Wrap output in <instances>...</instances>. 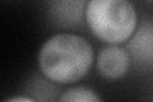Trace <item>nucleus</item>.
Segmentation results:
<instances>
[{
    "label": "nucleus",
    "mask_w": 153,
    "mask_h": 102,
    "mask_svg": "<svg viewBox=\"0 0 153 102\" xmlns=\"http://www.w3.org/2000/svg\"><path fill=\"white\" fill-rule=\"evenodd\" d=\"M92 61L93 50L88 41L70 33L52 36L38 54V64L45 77L64 84L84 77Z\"/></svg>",
    "instance_id": "1"
},
{
    "label": "nucleus",
    "mask_w": 153,
    "mask_h": 102,
    "mask_svg": "<svg viewBox=\"0 0 153 102\" xmlns=\"http://www.w3.org/2000/svg\"><path fill=\"white\" fill-rule=\"evenodd\" d=\"M8 101H12V102H16V101H26V102H31L33 101L32 98H27V97H14V98H10Z\"/></svg>",
    "instance_id": "5"
},
{
    "label": "nucleus",
    "mask_w": 153,
    "mask_h": 102,
    "mask_svg": "<svg viewBox=\"0 0 153 102\" xmlns=\"http://www.w3.org/2000/svg\"><path fill=\"white\" fill-rule=\"evenodd\" d=\"M97 68L106 78L115 79L124 75L129 68V56L123 48L108 46L98 54Z\"/></svg>",
    "instance_id": "3"
},
{
    "label": "nucleus",
    "mask_w": 153,
    "mask_h": 102,
    "mask_svg": "<svg viewBox=\"0 0 153 102\" xmlns=\"http://www.w3.org/2000/svg\"><path fill=\"white\" fill-rule=\"evenodd\" d=\"M85 21L100 40L120 43L135 30L137 13L128 0H89Z\"/></svg>",
    "instance_id": "2"
},
{
    "label": "nucleus",
    "mask_w": 153,
    "mask_h": 102,
    "mask_svg": "<svg viewBox=\"0 0 153 102\" xmlns=\"http://www.w3.org/2000/svg\"><path fill=\"white\" fill-rule=\"evenodd\" d=\"M60 101L63 102H98L100 98L93 91L83 88V87H76V88L69 89L68 92L60 97Z\"/></svg>",
    "instance_id": "4"
}]
</instances>
